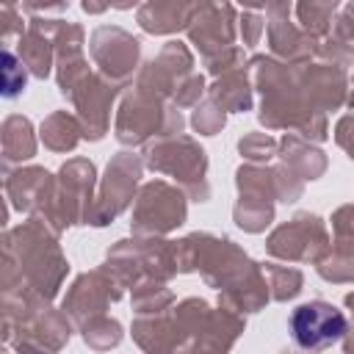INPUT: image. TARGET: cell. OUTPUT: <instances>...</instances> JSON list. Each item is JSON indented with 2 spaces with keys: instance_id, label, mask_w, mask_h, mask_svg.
Wrapping results in <instances>:
<instances>
[{
  "instance_id": "10",
  "label": "cell",
  "mask_w": 354,
  "mask_h": 354,
  "mask_svg": "<svg viewBox=\"0 0 354 354\" xmlns=\"http://www.w3.org/2000/svg\"><path fill=\"white\" fill-rule=\"evenodd\" d=\"M266 271L271 274V288H277L274 290V296L277 299H290V296H296L299 293V288H301V274L296 271V268H282V266H266Z\"/></svg>"
},
{
  "instance_id": "21",
  "label": "cell",
  "mask_w": 354,
  "mask_h": 354,
  "mask_svg": "<svg viewBox=\"0 0 354 354\" xmlns=\"http://www.w3.org/2000/svg\"><path fill=\"white\" fill-rule=\"evenodd\" d=\"M285 354H315V351H307V348H304V351H285Z\"/></svg>"
},
{
  "instance_id": "14",
  "label": "cell",
  "mask_w": 354,
  "mask_h": 354,
  "mask_svg": "<svg viewBox=\"0 0 354 354\" xmlns=\"http://www.w3.org/2000/svg\"><path fill=\"white\" fill-rule=\"evenodd\" d=\"M221 124H224V111H218L216 105H205L194 113V127L205 136H213Z\"/></svg>"
},
{
  "instance_id": "11",
  "label": "cell",
  "mask_w": 354,
  "mask_h": 354,
  "mask_svg": "<svg viewBox=\"0 0 354 354\" xmlns=\"http://www.w3.org/2000/svg\"><path fill=\"white\" fill-rule=\"evenodd\" d=\"M285 152H293L296 158H290L296 166H301V171H304V177H315V174H321L324 171V158H321V152H315V149H296V141H285Z\"/></svg>"
},
{
  "instance_id": "7",
  "label": "cell",
  "mask_w": 354,
  "mask_h": 354,
  "mask_svg": "<svg viewBox=\"0 0 354 354\" xmlns=\"http://www.w3.org/2000/svg\"><path fill=\"white\" fill-rule=\"evenodd\" d=\"M199 6H180V3H147L138 11V22L149 33H171L188 22H194Z\"/></svg>"
},
{
  "instance_id": "17",
  "label": "cell",
  "mask_w": 354,
  "mask_h": 354,
  "mask_svg": "<svg viewBox=\"0 0 354 354\" xmlns=\"http://www.w3.org/2000/svg\"><path fill=\"white\" fill-rule=\"evenodd\" d=\"M202 86H205V83H202V77H191V80L183 86V94L177 97V102H180V105H188V102H194V100L202 94Z\"/></svg>"
},
{
  "instance_id": "19",
  "label": "cell",
  "mask_w": 354,
  "mask_h": 354,
  "mask_svg": "<svg viewBox=\"0 0 354 354\" xmlns=\"http://www.w3.org/2000/svg\"><path fill=\"white\" fill-rule=\"evenodd\" d=\"M340 33H346L348 39H354V6H348L340 17Z\"/></svg>"
},
{
  "instance_id": "15",
  "label": "cell",
  "mask_w": 354,
  "mask_h": 354,
  "mask_svg": "<svg viewBox=\"0 0 354 354\" xmlns=\"http://www.w3.org/2000/svg\"><path fill=\"white\" fill-rule=\"evenodd\" d=\"M335 232L340 238V243H351L354 246V207H340L335 216Z\"/></svg>"
},
{
  "instance_id": "16",
  "label": "cell",
  "mask_w": 354,
  "mask_h": 354,
  "mask_svg": "<svg viewBox=\"0 0 354 354\" xmlns=\"http://www.w3.org/2000/svg\"><path fill=\"white\" fill-rule=\"evenodd\" d=\"M260 30H263L260 17H254V14H243V39H246L249 44H254V41H257Z\"/></svg>"
},
{
  "instance_id": "6",
  "label": "cell",
  "mask_w": 354,
  "mask_h": 354,
  "mask_svg": "<svg viewBox=\"0 0 354 354\" xmlns=\"http://www.w3.org/2000/svg\"><path fill=\"white\" fill-rule=\"evenodd\" d=\"M136 177H138V160H133L130 155H122L113 160V166H108V183L102 191L105 210H102L97 224H105V218H113L127 205V196L136 185Z\"/></svg>"
},
{
  "instance_id": "20",
  "label": "cell",
  "mask_w": 354,
  "mask_h": 354,
  "mask_svg": "<svg viewBox=\"0 0 354 354\" xmlns=\"http://www.w3.org/2000/svg\"><path fill=\"white\" fill-rule=\"evenodd\" d=\"M346 304H348V307H351V313H354V293L346 299ZM351 335H354V329H351ZM346 351H348V354L354 351V340H348V343H346Z\"/></svg>"
},
{
  "instance_id": "2",
  "label": "cell",
  "mask_w": 354,
  "mask_h": 354,
  "mask_svg": "<svg viewBox=\"0 0 354 354\" xmlns=\"http://www.w3.org/2000/svg\"><path fill=\"white\" fill-rule=\"evenodd\" d=\"M185 218V202L177 191L163 183H149L141 191V202L136 210V230L138 232H166Z\"/></svg>"
},
{
  "instance_id": "4",
  "label": "cell",
  "mask_w": 354,
  "mask_h": 354,
  "mask_svg": "<svg viewBox=\"0 0 354 354\" xmlns=\"http://www.w3.org/2000/svg\"><path fill=\"white\" fill-rule=\"evenodd\" d=\"M94 58L108 75L127 77L138 61V41L119 28H100L94 33Z\"/></svg>"
},
{
  "instance_id": "9",
  "label": "cell",
  "mask_w": 354,
  "mask_h": 354,
  "mask_svg": "<svg viewBox=\"0 0 354 354\" xmlns=\"http://www.w3.org/2000/svg\"><path fill=\"white\" fill-rule=\"evenodd\" d=\"M335 8H337L335 3H301L296 6V14H299V22L310 33H324L335 17Z\"/></svg>"
},
{
  "instance_id": "5",
  "label": "cell",
  "mask_w": 354,
  "mask_h": 354,
  "mask_svg": "<svg viewBox=\"0 0 354 354\" xmlns=\"http://www.w3.org/2000/svg\"><path fill=\"white\" fill-rule=\"evenodd\" d=\"M191 39L196 47L213 58V53L230 50L232 41V8L230 6H199L194 25H191Z\"/></svg>"
},
{
  "instance_id": "12",
  "label": "cell",
  "mask_w": 354,
  "mask_h": 354,
  "mask_svg": "<svg viewBox=\"0 0 354 354\" xmlns=\"http://www.w3.org/2000/svg\"><path fill=\"white\" fill-rule=\"evenodd\" d=\"M318 271L324 279H335V282L354 279V254H337L335 260H324Z\"/></svg>"
},
{
  "instance_id": "1",
  "label": "cell",
  "mask_w": 354,
  "mask_h": 354,
  "mask_svg": "<svg viewBox=\"0 0 354 354\" xmlns=\"http://www.w3.org/2000/svg\"><path fill=\"white\" fill-rule=\"evenodd\" d=\"M290 335H293L296 346H301L307 351H318L346 335V318L337 307H332L326 301H310V304H301L293 310Z\"/></svg>"
},
{
  "instance_id": "13",
  "label": "cell",
  "mask_w": 354,
  "mask_h": 354,
  "mask_svg": "<svg viewBox=\"0 0 354 354\" xmlns=\"http://www.w3.org/2000/svg\"><path fill=\"white\" fill-rule=\"evenodd\" d=\"M238 149H241V155H246V158H257V160H263V158H271V152H274V141H271L268 136L254 133V136L241 138Z\"/></svg>"
},
{
  "instance_id": "8",
  "label": "cell",
  "mask_w": 354,
  "mask_h": 354,
  "mask_svg": "<svg viewBox=\"0 0 354 354\" xmlns=\"http://www.w3.org/2000/svg\"><path fill=\"white\" fill-rule=\"evenodd\" d=\"M288 11L290 6H268V19H271V44L277 53L282 55H304L307 47H304V36L296 33V28L288 22Z\"/></svg>"
},
{
  "instance_id": "18",
  "label": "cell",
  "mask_w": 354,
  "mask_h": 354,
  "mask_svg": "<svg viewBox=\"0 0 354 354\" xmlns=\"http://www.w3.org/2000/svg\"><path fill=\"white\" fill-rule=\"evenodd\" d=\"M337 141H340L343 147H348V152H351V158H354V119H351V116L340 122V127H337Z\"/></svg>"
},
{
  "instance_id": "3",
  "label": "cell",
  "mask_w": 354,
  "mask_h": 354,
  "mask_svg": "<svg viewBox=\"0 0 354 354\" xmlns=\"http://www.w3.org/2000/svg\"><path fill=\"white\" fill-rule=\"evenodd\" d=\"M326 243V235H324V227L318 224L315 216H296L290 224L279 227L271 241H268V249L279 257H315L318 249H324Z\"/></svg>"
}]
</instances>
